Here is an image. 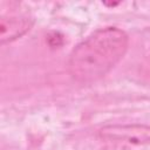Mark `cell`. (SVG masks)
I'll return each instance as SVG.
<instances>
[{
	"label": "cell",
	"instance_id": "2",
	"mask_svg": "<svg viewBox=\"0 0 150 150\" xmlns=\"http://www.w3.org/2000/svg\"><path fill=\"white\" fill-rule=\"evenodd\" d=\"M98 135L109 141L127 142L135 145L150 143V125L146 124H109L100 129Z\"/></svg>",
	"mask_w": 150,
	"mask_h": 150
},
{
	"label": "cell",
	"instance_id": "1",
	"mask_svg": "<svg viewBox=\"0 0 150 150\" xmlns=\"http://www.w3.org/2000/svg\"><path fill=\"white\" fill-rule=\"evenodd\" d=\"M128 34L117 27H104L93 32L71 50L68 71L79 83H91L107 75L125 55Z\"/></svg>",
	"mask_w": 150,
	"mask_h": 150
},
{
	"label": "cell",
	"instance_id": "3",
	"mask_svg": "<svg viewBox=\"0 0 150 150\" xmlns=\"http://www.w3.org/2000/svg\"><path fill=\"white\" fill-rule=\"evenodd\" d=\"M33 19L26 15H4L0 19V43L13 42L26 33L33 26Z\"/></svg>",
	"mask_w": 150,
	"mask_h": 150
},
{
	"label": "cell",
	"instance_id": "4",
	"mask_svg": "<svg viewBox=\"0 0 150 150\" xmlns=\"http://www.w3.org/2000/svg\"><path fill=\"white\" fill-rule=\"evenodd\" d=\"M47 40H48L49 46L53 47V48H55V47L57 48V47H60L63 43V36L61 34L56 33V32H53L50 35H48Z\"/></svg>",
	"mask_w": 150,
	"mask_h": 150
}]
</instances>
